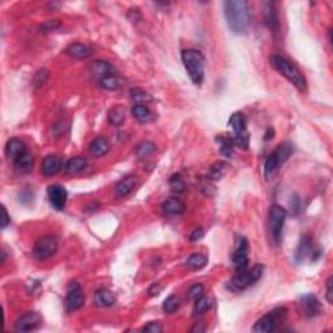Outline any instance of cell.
I'll return each instance as SVG.
<instances>
[{"mask_svg":"<svg viewBox=\"0 0 333 333\" xmlns=\"http://www.w3.org/2000/svg\"><path fill=\"white\" fill-rule=\"evenodd\" d=\"M224 15L229 29L236 34H243L250 25V7L246 0H229L224 3Z\"/></svg>","mask_w":333,"mask_h":333,"instance_id":"1","label":"cell"},{"mask_svg":"<svg viewBox=\"0 0 333 333\" xmlns=\"http://www.w3.org/2000/svg\"><path fill=\"white\" fill-rule=\"evenodd\" d=\"M270 63L280 74L284 75L292 85L296 86L299 92H305L307 82H306V78L303 77V74H302L301 70L298 69V66H297L296 64H293L290 60L280 56V55L271 56Z\"/></svg>","mask_w":333,"mask_h":333,"instance_id":"2","label":"cell"},{"mask_svg":"<svg viewBox=\"0 0 333 333\" xmlns=\"http://www.w3.org/2000/svg\"><path fill=\"white\" fill-rule=\"evenodd\" d=\"M181 59H183L184 66L189 77L193 81V84L197 86H201L204 79V56L201 51L189 48L181 52Z\"/></svg>","mask_w":333,"mask_h":333,"instance_id":"3","label":"cell"},{"mask_svg":"<svg viewBox=\"0 0 333 333\" xmlns=\"http://www.w3.org/2000/svg\"><path fill=\"white\" fill-rule=\"evenodd\" d=\"M264 274L263 264H255L252 268L237 271V274L230 279V281L226 284V288L234 293L242 292L247 289L248 286L254 285L262 279Z\"/></svg>","mask_w":333,"mask_h":333,"instance_id":"4","label":"cell"},{"mask_svg":"<svg viewBox=\"0 0 333 333\" xmlns=\"http://www.w3.org/2000/svg\"><path fill=\"white\" fill-rule=\"evenodd\" d=\"M294 146L290 142H283L276 147V150L267 157L264 163V177L266 180H271L275 173L285 164V161L292 156Z\"/></svg>","mask_w":333,"mask_h":333,"instance_id":"5","label":"cell"},{"mask_svg":"<svg viewBox=\"0 0 333 333\" xmlns=\"http://www.w3.org/2000/svg\"><path fill=\"white\" fill-rule=\"evenodd\" d=\"M286 220V211L279 204H272L268 212V229H270V236L274 241V243H280L283 238L284 224Z\"/></svg>","mask_w":333,"mask_h":333,"instance_id":"6","label":"cell"},{"mask_svg":"<svg viewBox=\"0 0 333 333\" xmlns=\"http://www.w3.org/2000/svg\"><path fill=\"white\" fill-rule=\"evenodd\" d=\"M286 312H288V310H286L285 307L274 308L272 311L263 315V316L254 324L253 330H254V332L264 333L274 332V330L277 329L280 324L286 319Z\"/></svg>","mask_w":333,"mask_h":333,"instance_id":"7","label":"cell"},{"mask_svg":"<svg viewBox=\"0 0 333 333\" xmlns=\"http://www.w3.org/2000/svg\"><path fill=\"white\" fill-rule=\"evenodd\" d=\"M57 248H59V243H57L56 237L46 234L37 239L33 247V254L38 261H46L56 254Z\"/></svg>","mask_w":333,"mask_h":333,"instance_id":"8","label":"cell"},{"mask_svg":"<svg viewBox=\"0 0 333 333\" xmlns=\"http://www.w3.org/2000/svg\"><path fill=\"white\" fill-rule=\"evenodd\" d=\"M84 303H85V294H84L82 286L77 281H72L66 288L65 308L68 311H75V310H79Z\"/></svg>","mask_w":333,"mask_h":333,"instance_id":"9","label":"cell"},{"mask_svg":"<svg viewBox=\"0 0 333 333\" xmlns=\"http://www.w3.org/2000/svg\"><path fill=\"white\" fill-rule=\"evenodd\" d=\"M320 257V250L315 246L314 241L308 234L303 236L299 241V245L296 250V255H294V258L298 263H302L306 259H311V261H315Z\"/></svg>","mask_w":333,"mask_h":333,"instance_id":"10","label":"cell"},{"mask_svg":"<svg viewBox=\"0 0 333 333\" xmlns=\"http://www.w3.org/2000/svg\"><path fill=\"white\" fill-rule=\"evenodd\" d=\"M248 242L245 237H237L236 239V248L232 255V263L236 268V271L246 270L248 266Z\"/></svg>","mask_w":333,"mask_h":333,"instance_id":"11","label":"cell"},{"mask_svg":"<svg viewBox=\"0 0 333 333\" xmlns=\"http://www.w3.org/2000/svg\"><path fill=\"white\" fill-rule=\"evenodd\" d=\"M43 319H42L41 314H38L37 311H28L15 321V330L17 332H32V330L37 329L42 324Z\"/></svg>","mask_w":333,"mask_h":333,"instance_id":"12","label":"cell"},{"mask_svg":"<svg viewBox=\"0 0 333 333\" xmlns=\"http://www.w3.org/2000/svg\"><path fill=\"white\" fill-rule=\"evenodd\" d=\"M299 311L306 317H315L320 314V302L314 294H305L298 301Z\"/></svg>","mask_w":333,"mask_h":333,"instance_id":"13","label":"cell"},{"mask_svg":"<svg viewBox=\"0 0 333 333\" xmlns=\"http://www.w3.org/2000/svg\"><path fill=\"white\" fill-rule=\"evenodd\" d=\"M47 194L51 206H52L55 210L56 211L64 210V207H65L66 204V199H68V192H66L64 186L59 185V184L50 185L47 188Z\"/></svg>","mask_w":333,"mask_h":333,"instance_id":"14","label":"cell"},{"mask_svg":"<svg viewBox=\"0 0 333 333\" xmlns=\"http://www.w3.org/2000/svg\"><path fill=\"white\" fill-rule=\"evenodd\" d=\"M63 159L59 155H47L42 161L41 172L43 176H55L63 168Z\"/></svg>","mask_w":333,"mask_h":333,"instance_id":"15","label":"cell"},{"mask_svg":"<svg viewBox=\"0 0 333 333\" xmlns=\"http://www.w3.org/2000/svg\"><path fill=\"white\" fill-rule=\"evenodd\" d=\"M264 22L266 25L276 34L280 30V21H279V13H277L276 6L275 3L267 2L264 4Z\"/></svg>","mask_w":333,"mask_h":333,"instance_id":"16","label":"cell"},{"mask_svg":"<svg viewBox=\"0 0 333 333\" xmlns=\"http://www.w3.org/2000/svg\"><path fill=\"white\" fill-rule=\"evenodd\" d=\"M65 54L75 60H84L92 56L93 48L85 43H72L65 48Z\"/></svg>","mask_w":333,"mask_h":333,"instance_id":"17","label":"cell"},{"mask_svg":"<svg viewBox=\"0 0 333 333\" xmlns=\"http://www.w3.org/2000/svg\"><path fill=\"white\" fill-rule=\"evenodd\" d=\"M26 146L20 138H11L6 145V155L13 161H16L20 156L26 152Z\"/></svg>","mask_w":333,"mask_h":333,"instance_id":"18","label":"cell"},{"mask_svg":"<svg viewBox=\"0 0 333 333\" xmlns=\"http://www.w3.org/2000/svg\"><path fill=\"white\" fill-rule=\"evenodd\" d=\"M138 184V180H137V176H133V175H129V176H125L124 179H121L119 183L116 184L115 186V192L119 197H128L129 194H132L133 190L135 189Z\"/></svg>","mask_w":333,"mask_h":333,"instance_id":"19","label":"cell"},{"mask_svg":"<svg viewBox=\"0 0 333 333\" xmlns=\"http://www.w3.org/2000/svg\"><path fill=\"white\" fill-rule=\"evenodd\" d=\"M161 210L168 215H181L185 212L186 206L184 201H181L177 197H172L168 198L161 203Z\"/></svg>","mask_w":333,"mask_h":333,"instance_id":"20","label":"cell"},{"mask_svg":"<svg viewBox=\"0 0 333 333\" xmlns=\"http://www.w3.org/2000/svg\"><path fill=\"white\" fill-rule=\"evenodd\" d=\"M92 73L95 78L99 81L106 75H110L115 73V66L112 65L108 61H104V60H95L94 63L92 64Z\"/></svg>","mask_w":333,"mask_h":333,"instance_id":"21","label":"cell"},{"mask_svg":"<svg viewBox=\"0 0 333 333\" xmlns=\"http://www.w3.org/2000/svg\"><path fill=\"white\" fill-rule=\"evenodd\" d=\"M111 150V143L106 137H98L89 146L90 154L95 157H101Z\"/></svg>","mask_w":333,"mask_h":333,"instance_id":"22","label":"cell"},{"mask_svg":"<svg viewBox=\"0 0 333 333\" xmlns=\"http://www.w3.org/2000/svg\"><path fill=\"white\" fill-rule=\"evenodd\" d=\"M99 86L104 90H110V92H117L120 89L124 86V79L117 75L116 73H113V74L106 75L102 79H99Z\"/></svg>","mask_w":333,"mask_h":333,"instance_id":"23","label":"cell"},{"mask_svg":"<svg viewBox=\"0 0 333 333\" xmlns=\"http://www.w3.org/2000/svg\"><path fill=\"white\" fill-rule=\"evenodd\" d=\"M94 303L98 307H111L116 303V297L108 289H101L95 293Z\"/></svg>","mask_w":333,"mask_h":333,"instance_id":"24","label":"cell"},{"mask_svg":"<svg viewBox=\"0 0 333 333\" xmlns=\"http://www.w3.org/2000/svg\"><path fill=\"white\" fill-rule=\"evenodd\" d=\"M88 165V160L84 156H74L64 164V171L68 175H77L81 173Z\"/></svg>","mask_w":333,"mask_h":333,"instance_id":"25","label":"cell"},{"mask_svg":"<svg viewBox=\"0 0 333 333\" xmlns=\"http://www.w3.org/2000/svg\"><path fill=\"white\" fill-rule=\"evenodd\" d=\"M33 165H34V156L29 151H26L25 154L15 161V170H16L17 173H21V175L30 172L33 170Z\"/></svg>","mask_w":333,"mask_h":333,"instance_id":"26","label":"cell"},{"mask_svg":"<svg viewBox=\"0 0 333 333\" xmlns=\"http://www.w3.org/2000/svg\"><path fill=\"white\" fill-rule=\"evenodd\" d=\"M132 115L134 116V119H137L142 124L150 123L151 120L154 119L151 110L145 104H134L132 108Z\"/></svg>","mask_w":333,"mask_h":333,"instance_id":"27","label":"cell"},{"mask_svg":"<svg viewBox=\"0 0 333 333\" xmlns=\"http://www.w3.org/2000/svg\"><path fill=\"white\" fill-rule=\"evenodd\" d=\"M228 170H229V164L226 161H216V163L212 164V166L208 171L207 179H210L211 181L221 180L226 175Z\"/></svg>","mask_w":333,"mask_h":333,"instance_id":"28","label":"cell"},{"mask_svg":"<svg viewBox=\"0 0 333 333\" xmlns=\"http://www.w3.org/2000/svg\"><path fill=\"white\" fill-rule=\"evenodd\" d=\"M228 125L232 128L234 134H239V133L246 132V116L242 112H234L230 116Z\"/></svg>","mask_w":333,"mask_h":333,"instance_id":"29","label":"cell"},{"mask_svg":"<svg viewBox=\"0 0 333 333\" xmlns=\"http://www.w3.org/2000/svg\"><path fill=\"white\" fill-rule=\"evenodd\" d=\"M108 121L112 125L120 126L125 121V108L123 106H115L108 112Z\"/></svg>","mask_w":333,"mask_h":333,"instance_id":"30","label":"cell"},{"mask_svg":"<svg viewBox=\"0 0 333 333\" xmlns=\"http://www.w3.org/2000/svg\"><path fill=\"white\" fill-rule=\"evenodd\" d=\"M216 142L220 146V152L226 157H232L233 156V139L232 137H228V135H217Z\"/></svg>","mask_w":333,"mask_h":333,"instance_id":"31","label":"cell"},{"mask_svg":"<svg viewBox=\"0 0 333 333\" xmlns=\"http://www.w3.org/2000/svg\"><path fill=\"white\" fill-rule=\"evenodd\" d=\"M208 259L207 257H204L203 254H199V253H195V254H192L186 261V264H188V267L193 271H198L204 268L207 266Z\"/></svg>","mask_w":333,"mask_h":333,"instance_id":"32","label":"cell"},{"mask_svg":"<svg viewBox=\"0 0 333 333\" xmlns=\"http://www.w3.org/2000/svg\"><path fill=\"white\" fill-rule=\"evenodd\" d=\"M212 298L207 296H202L201 298L195 301L194 308H193V315L194 316H199V315L204 314L206 311H208L211 307H212Z\"/></svg>","mask_w":333,"mask_h":333,"instance_id":"33","label":"cell"},{"mask_svg":"<svg viewBox=\"0 0 333 333\" xmlns=\"http://www.w3.org/2000/svg\"><path fill=\"white\" fill-rule=\"evenodd\" d=\"M129 95L130 99L134 102V104H145L146 106V104H148L150 102H152V97H151L147 92H145V90H142V89L139 88L132 89L129 92Z\"/></svg>","mask_w":333,"mask_h":333,"instance_id":"34","label":"cell"},{"mask_svg":"<svg viewBox=\"0 0 333 333\" xmlns=\"http://www.w3.org/2000/svg\"><path fill=\"white\" fill-rule=\"evenodd\" d=\"M156 151V145L152 142H141L137 148H135V155L138 159H146V157L151 156Z\"/></svg>","mask_w":333,"mask_h":333,"instance_id":"35","label":"cell"},{"mask_svg":"<svg viewBox=\"0 0 333 333\" xmlns=\"http://www.w3.org/2000/svg\"><path fill=\"white\" fill-rule=\"evenodd\" d=\"M170 188L173 193H177V194L185 192V181H184L183 176L180 173H175L170 177Z\"/></svg>","mask_w":333,"mask_h":333,"instance_id":"36","label":"cell"},{"mask_svg":"<svg viewBox=\"0 0 333 333\" xmlns=\"http://www.w3.org/2000/svg\"><path fill=\"white\" fill-rule=\"evenodd\" d=\"M232 139L234 147H238L241 148V150H247L248 145H250V134H248L247 132L234 134L232 137Z\"/></svg>","mask_w":333,"mask_h":333,"instance_id":"37","label":"cell"},{"mask_svg":"<svg viewBox=\"0 0 333 333\" xmlns=\"http://www.w3.org/2000/svg\"><path fill=\"white\" fill-rule=\"evenodd\" d=\"M48 78H50V72H48L47 69L42 68V69H39L34 74V78H33V88L34 89L42 88V86L48 81Z\"/></svg>","mask_w":333,"mask_h":333,"instance_id":"38","label":"cell"},{"mask_svg":"<svg viewBox=\"0 0 333 333\" xmlns=\"http://www.w3.org/2000/svg\"><path fill=\"white\" fill-rule=\"evenodd\" d=\"M180 307V299L176 296H170L163 302V311L165 314H173Z\"/></svg>","mask_w":333,"mask_h":333,"instance_id":"39","label":"cell"},{"mask_svg":"<svg viewBox=\"0 0 333 333\" xmlns=\"http://www.w3.org/2000/svg\"><path fill=\"white\" fill-rule=\"evenodd\" d=\"M202 296H204V286L202 284H194L193 286H190V289L188 292L189 298L193 299V301H197Z\"/></svg>","mask_w":333,"mask_h":333,"instance_id":"40","label":"cell"},{"mask_svg":"<svg viewBox=\"0 0 333 333\" xmlns=\"http://www.w3.org/2000/svg\"><path fill=\"white\" fill-rule=\"evenodd\" d=\"M142 330L148 333H160L163 332V327H161V324L159 321H150L147 325L142 328Z\"/></svg>","mask_w":333,"mask_h":333,"instance_id":"41","label":"cell"},{"mask_svg":"<svg viewBox=\"0 0 333 333\" xmlns=\"http://www.w3.org/2000/svg\"><path fill=\"white\" fill-rule=\"evenodd\" d=\"M211 180L207 179V180H203V181H201V184H199V186H201V190L203 192V194L208 195V197H211V195H214L212 193L210 192V190H212V192H215V186L212 185V184L210 183Z\"/></svg>","mask_w":333,"mask_h":333,"instance_id":"42","label":"cell"},{"mask_svg":"<svg viewBox=\"0 0 333 333\" xmlns=\"http://www.w3.org/2000/svg\"><path fill=\"white\" fill-rule=\"evenodd\" d=\"M59 28H60L59 21H56V20H50V21L44 22L41 29L43 30V33H47V32H52V30H56V29Z\"/></svg>","mask_w":333,"mask_h":333,"instance_id":"43","label":"cell"},{"mask_svg":"<svg viewBox=\"0 0 333 333\" xmlns=\"http://www.w3.org/2000/svg\"><path fill=\"white\" fill-rule=\"evenodd\" d=\"M333 277H328L327 280V292H325V298H327L328 303H333Z\"/></svg>","mask_w":333,"mask_h":333,"instance_id":"44","label":"cell"},{"mask_svg":"<svg viewBox=\"0 0 333 333\" xmlns=\"http://www.w3.org/2000/svg\"><path fill=\"white\" fill-rule=\"evenodd\" d=\"M203 237H204V230L202 229V228H197V229L193 230L190 237H189V239H190V242H198L201 241Z\"/></svg>","mask_w":333,"mask_h":333,"instance_id":"45","label":"cell"},{"mask_svg":"<svg viewBox=\"0 0 333 333\" xmlns=\"http://www.w3.org/2000/svg\"><path fill=\"white\" fill-rule=\"evenodd\" d=\"M161 289H163V286H161L159 283H155V284H152L150 288H148L147 294L150 297H156V296H159V294H160Z\"/></svg>","mask_w":333,"mask_h":333,"instance_id":"46","label":"cell"},{"mask_svg":"<svg viewBox=\"0 0 333 333\" xmlns=\"http://www.w3.org/2000/svg\"><path fill=\"white\" fill-rule=\"evenodd\" d=\"M128 17H129V20L132 22H138L139 20H142V15L138 8H132V10L129 11V13H128Z\"/></svg>","mask_w":333,"mask_h":333,"instance_id":"47","label":"cell"},{"mask_svg":"<svg viewBox=\"0 0 333 333\" xmlns=\"http://www.w3.org/2000/svg\"><path fill=\"white\" fill-rule=\"evenodd\" d=\"M20 202L22 203H29V202L33 199V193L30 190H24V192L20 193Z\"/></svg>","mask_w":333,"mask_h":333,"instance_id":"48","label":"cell"},{"mask_svg":"<svg viewBox=\"0 0 333 333\" xmlns=\"http://www.w3.org/2000/svg\"><path fill=\"white\" fill-rule=\"evenodd\" d=\"M2 212H3V219H2V228H6L7 225H8V224L11 223V217H10V215H8V212H7V210H6V207H2Z\"/></svg>","mask_w":333,"mask_h":333,"instance_id":"49","label":"cell"},{"mask_svg":"<svg viewBox=\"0 0 333 333\" xmlns=\"http://www.w3.org/2000/svg\"><path fill=\"white\" fill-rule=\"evenodd\" d=\"M101 208V203H98V202H92V203H89L88 206L85 207V211H89V212H94V211H98Z\"/></svg>","mask_w":333,"mask_h":333,"instance_id":"50","label":"cell"},{"mask_svg":"<svg viewBox=\"0 0 333 333\" xmlns=\"http://www.w3.org/2000/svg\"><path fill=\"white\" fill-rule=\"evenodd\" d=\"M274 134H275L274 129H268L267 132H266V137H264V139H266V141H270V139L274 138Z\"/></svg>","mask_w":333,"mask_h":333,"instance_id":"51","label":"cell"},{"mask_svg":"<svg viewBox=\"0 0 333 333\" xmlns=\"http://www.w3.org/2000/svg\"><path fill=\"white\" fill-rule=\"evenodd\" d=\"M6 261H7L6 250H2V263H6Z\"/></svg>","mask_w":333,"mask_h":333,"instance_id":"52","label":"cell"}]
</instances>
